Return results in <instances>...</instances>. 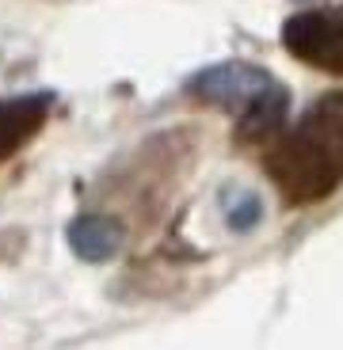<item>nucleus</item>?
Instances as JSON below:
<instances>
[{"label": "nucleus", "instance_id": "f257e3e1", "mask_svg": "<svg viewBox=\"0 0 343 350\" xmlns=\"http://www.w3.org/2000/svg\"><path fill=\"white\" fill-rule=\"evenodd\" d=\"M271 175L279 191L294 202H317L343 179V92L309 107L290 145L271 160Z\"/></svg>", "mask_w": 343, "mask_h": 350}, {"label": "nucleus", "instance_id": "f03ea898", "mask_svg": "<svg viewBox=\"0 0 343 350\" xmlns=\"http://www.w3.org/2000/svg\"><path fill=\"white\" fill-rule=\"evenodd\" d=\"M194 99L214 107H225L240 118V133L248 141L271 137L275 130H282L286 111H290V92L271 77V72L255 69L244 62H225L210 65L187 84Z\"/></svg>", "mask_w": 343, "mask_h": 350}, {"label": "nucleus", "instance_id": "7ed1b4c3", "mask_svg": "<svg viewBox=\"0 0 343 350\" xmlns=\"http://www.w3.org/2000/svg\"><path fill=\"white\" fill-rule=\"evenodd\" d=\"M282 42L298 62L328 72H343V4L294 16L282 27Z\"/></svg>", "mask_w": 343, "mask_h": 350}, {"label": "nucleus", "instance_id": "20e7f679", "mask_svg": "<svg viewBox=\"0 0 343 350\" xmlns=\"http://www.w3.org/2000/svg\"><path fill=\"white\" fill-rule=\"evenodd\" d=\"M69 244L80 259L88 262H107L118 247H123V228L114 225L111 217H99V213H84L69 225Z\"/></svg>", "mask_w": 343, "mask_h": 350}, {"label": "nucleus", "instance_id": "39448f33", "mask_svg": "<svg viewBox=\"0 0 343 350\" xmlns=\"http://www.w3.org/2000/svg\"><path fill=\"white\" fill-rule=\"evenodd\" d=\"M42 103L46 99L27 96V99H0V157L12 152L16 145H23L27 133L42 126Z\"/></svg>", "mask_w": 343, "mask_h": 350}, {"label": "nucleus", "instance_id": "423d86ee", "mask_svg": "<svg viewBox=\"0 0 343 350\" xmlns=\"http://www.w3.org/2000/svg\"><path fill=\"white\" fill-rule=\"evenodd\" d=\"M225 221H229V228H237V232H252V228L264 221V206H259L255 194L240 191L233 202H225Z\"/></svg>", "mask_w": 343, "mask_h": 350}]
</instances>
